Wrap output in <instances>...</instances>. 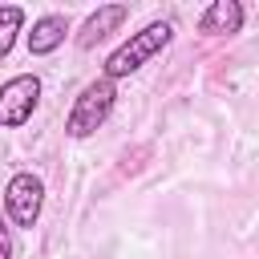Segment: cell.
Segmentation results:
<instances>
[{
    "instance_id": "cell-8",
    "label": "cell",
    "mask_w": 259,
    "mask_h": 259,
    "mask_svg": "<svg viewBox=\"0 0 259 259\" xmlns=\"http://www.w3.org/2000/svg\"><path fill=\"white\" fill-rule=\"evenodd\" d=\"M20 32H24V8L20 4H0V61L12 53Z\"/></svg>"
},
{
    "instance_id": "cell-4",
    "label": "cell",
    "mask_w": 259,
    "mask_h": 259,
    "mask_svg": "<svg viewBox=\"0 0 259 259\" xmlns=\"http://www.w3.org/2000/svg\"><path fill=\"white\" fill-rule=\"evenodd\" d=\"M40 105V77L16 73L0 85V130H20Z\"/></svg>"
},
{
    "instance_id": "cell-1",
    "label": "cell",
    "mask_w": 259,
    "mask_h": 259,
    "mask_svg": "<svg viewBox=\"0 0 259 259\" xmlns=\"http://www.w3.org/2000/svg\"><path fill=\"white\" fill-rule=\"evenodd\" d=\"M174 40V24L170 20H150L146 28H138V32H130L109 57H105V65H101V77L105 81H121V77H130V73H138L142 65H150L166 45Z\"/></svg>"
},
{
    "instance_id": "cell-5",
    "label": "cell",
    "mask_w": 259,
    "mask_h": 259,
    "mask_svg": "<svg viewBox=\"0 0 259 259\" xmlns=\"http://www.w3.org/2000/svg\"><path fill=\"white\" fill-rule=\"evenodd\" d=\"M198 32H206V36L243 32V4L239 0H210L198 16Z\"/></svg>"
},
{
    "instance_id": "cell-3",
    "label": "cell",
    "mask_w": 259,
    "mask_h": 259,
    "mask_svg": "<svg viewBox=\"0 0 259 259\" xmlns=\"http://www.w3.org/2000/svg\"><path fill=\"white\" fill-rule=\"evenodd\" d=\"M40 210H45V182L32 170L12 174L8 186H4V219H8V227L32 231L36 219H40Z\"/></svg>"
},
{
    "instance_id": "cell-6",
    "label": "cell",
    "mask_w": 259,
    "mask_h": 259,
    "mask_svg": "<svg viewBox=\"0 0 259 259\" xmlns=\"http://www.w3.org/2000/svg\"><path fill=\"white\" fill-rule=\"evenodd\" d=\"M65 36H69V16H61V12H45V16L32 20L28 53H32V57H49V53H57V49L65 45Z\"/></svg>"
},
{
    "instance_id": "cell-2",
    "label": "cell",
    "mask_w": 259,
    "mask_h": 259,
    "mask_svg": "<svg viewBox=\"0 0 259 259\" xmlns=\"http://www.w3.org/2000/svg\"><path fill=\"white\" fill-rule=\"evenodd\" d=\"M113 101H117V85H113V81H105V77L89 81V85L73 97V109H69V117H65V134H69V138H89V134H97V130L109 121Z\"/></svg>"
},
{
    "instance_id": "cell-7",
    "label": "cell",
    "mask_w": 259,
    "mask_h": 259,
    "mask_svg": "<svg viewBox=\"0 0 259 259\" xmlns=\"http://www.w3.org/2000/svg\"><path fill=\"white\" fill-rule=\"evenodd\" d=\"M125 16H130V8H125V4H101V8H97V12H89V20L81 24L77 45H81V49H93L97 40H105L109 32H117V28L125 24Z\"/></svg>"
},
{
    "instance_id": "cell-9",
    "label": "cell",
    "mask_w": 259,
    "mask_h": 259,
    "mask_svg": "<svg viewBox=\"0 0 259 259\" xmlns=\"http://www.w3.org/2000/svg\"><path fill=\"white\" fill-rule=\"evenodd\" d=\"M0 259H12V227L4 219V210H0Z\"/></svg>"
}]
</instances>
